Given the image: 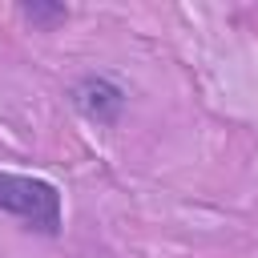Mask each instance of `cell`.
<instances>
[{"mask_svg":"<svg viewBox=\"0 0 258 258\" xmlns=\"http://www.w3.org/2000/svg\"><path fill=\"white\" fill-rule=\"evenodd\" d=\"M0 214H12L16 222H24V230L40 238L64 234V194L40 173L0 169Z\"/></svg>","mask_w":258,"mask_h":258,"instance_id":"obj_1","label":"cell"},{"mask_svg":"<svg viewBox=\"0 0 258 258\" xmlns=\"http://www.w3.org/2000/svg\"><path fill=\"white\" fill-rule=\"evenodd\" d=\"M20 16H24L32 28L48 32V28L64 24V20L73 16V8H69V4H60V0H20Z\"/></svg>","mask_w":258,"mask_h":258,"instance_id":"obj_3","label":"cell"},{"mask_svg":"<svg viewBox=\"0 0 258 258\" xmlns=\"http://www.w3.org/2000/svg\"><path fill=\"white\" fill-rule=\"evenodd\" d=\"M69 101L73 109L101 129H117L125 109H129V89L113 77V73H81L69 85Z\"/></svg>","mask_w":258,"mask_h":258,"instance_id":"obj_2","label":"cell"}]
</instances>
